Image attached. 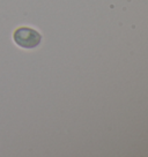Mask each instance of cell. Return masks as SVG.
I'll list each match as a JSON object with an SVG mask.
<instances>
[{"label":"cell","instance_id":"cell-1","mask_svg":"<svg viewBox=\"0 0 148 157\" xmlns=\"http://www.w3.org/2000/svg\"><path fill=\"white\" fill-rule=\"evenodd\" d=\"M13 38L16 44L25 49H34L40 45L42 36L38 31L28 27H21L16 29L13 34Z\"/></svg>","mask_w":148,"mask_h":157}]
</instances>
